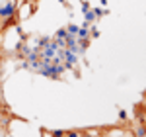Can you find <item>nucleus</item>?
<instances>
[{"instance_id":"nucleus-1","label":"nucleus","mask_w":146,"mask_h":137,"mask_svg":"<svg viewBox=\"0 0 146 137\" xmlns=\"http://www.w3.org/2000/svg\"><path fill=\"white\" fill-rule=\"evenodd\" d=\"M0 16H2V18L18 16V8H16V4H14V2H10V4H6V6H0Z\"/></svg>"},{"instance_id":"nucleus-2","label":"nucleus","mask_w":146,"mask_h":137,"mask_svg":"<svg viewBox=\"0 0 146 137\" xmlns=\"http://www.w3.org/2000/svg\"><path fill=\"white\" fill-rule=\"evenodd\" d=\"M64 137H82V129H70V131H64Z\"/></svg>"},{"instance_id":"nucleus-3","label":"nucleus","mask_w":146,"mask_h":137,"mask_svg":"<svg viewBox=\"0 0 146 137\" xmlns=\"http://www.w3.org/2000/svg\"><path fill=\"white\" fill-rule=\"evenodd\" d=\"M78 30H80L78 26H74V24H70V26L66 28V34H68V35H76V34H78Z\"/></svg>"}]
</instances>
